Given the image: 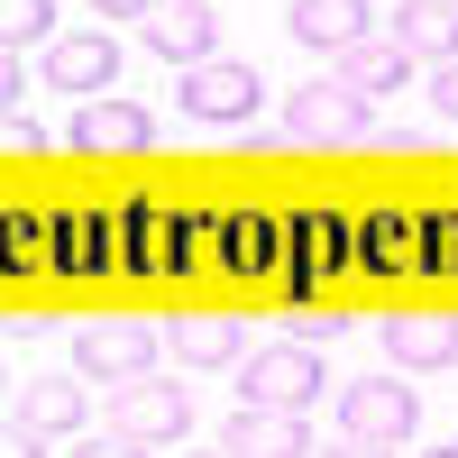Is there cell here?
I'll use <instances>...</instances> for the list:
<instances>
[{
    "instance_id": "1",
    "label": "cell",
    "mask_w": 458,
    "mask_h": 458,
    "mask_svg": "<svg viewBox=\"0 0 458 458\" xmlns=\"http://www.w3.org/2000/svg\"><path fill=\"white\" fill-rule=\"evenodd\" d=\"M284 138L293 147H358V138H376V101H358L349 83H302L284 101Z\"/></svg>"
},
{
    "instance_id": "2",
    "label": "cell",
    "mask_w": 458,
    "mask_h": 458,
    "mask_svg": "<svg viewBox=\"0 0 458 458\" xmlns=\"http://www.w3.org/2000/svg\"><path fill=\"white\" fill-rule=\"evenodd\" d=\"M239 403H266V412H312L321 403V349H302V339H276V349H257L248 376H239Z\"/></svg>"
},
{
    "instance_id": "3",
    "label": "cell",
    "mask_w": 458,
    "mask_h": 458,
    "mask_svg": "<svg viewBox=\"0 0 458 458\" xmlns=\"http://www.w3.org/2000/svg\"><path fill=\"white\" fill-rule=\"evenodd\" d=\"M73 376H101V386L157 376V330L147 321H83L73 330Z\"/></svg>"
},
{
    "instance_id": "4",
    "label": "cell",
    "mask_w": 458,
    "mask_h": 458,
    "mask_svg": "<svg viewBox=\"0 0 458 458\" xmlns=\"http://www.w3.org/2000/svg\"><path fill=\"white\" fill-rule=\"evenodd\" d=\"M110 431H129V440H183L193 431V394L174 386V376H138V386H110Z\"/></svg>"
},
{
    "instance_id": "5",
    "label": "cell",
    "mask_w": 458,
    "mask_h": 458,
    "mask_svg": "<svg viewBox=\"0 0 458 458\" xmlns=\"http://www.w3.org/2000/svg\"><path fill=\"white\" fill-rule=\"evenodd\" d=\"M412 422H422V394L403 386V376H358L349 394H339V431L349 440H412Z\"/></svg>"
},
{
    "instance_id": "6",
    "label": "cell",
    "mask_w": 458,
    "mask_h": 458,
    "mask_svg": "<svg viewBox=\"0 0 458 458\" xmlns=\"http://www.w3.org/2000/svg\"><path fill=\"white\" fill-rule=\"evenodd\" d=\"M257 64H239V55H211V64H193L183 73V110H193V120H211V129H239V120H257Z\"/></svg>"
},
{
    "instance_id": "7",
    "label": "cell",
    "mask_w": 458,
    "mask_h": 458,
    "mask_svg": "<svg viewBox=\"0 0 458 458\" xmlns=\"http://www.w3.org/2000/svg\"><path fill=\"white\" fill-rule=\"evenodd\" d=\"M47 83L73 92V101H101V83H120V37L110 28H73L47 47Z\"/></svg>"
},
{
    "instance_id": "8",
    "label": "cell",
    "mask_w": 458,
    "mask_h": 458,
    "mask_svg": "<svg viewBox=\"0 0 458 458\" xmlns=\"http://www.w3.org/2000/svg\"><path fill=\"white\" fill-rule=\"evenodd\" d=\"M138 28H147V47H157L165 64H183V73L220 55V10L211 0H165V10H147Z\"/></svg>"
},
{
    "instance_id": "9",
    "label": "cell",
    "mask_w": 458,
    "mask_h": 458,
    "mask_svg": "<svg viewBox=\"0 0 458 458\" xmlns=\"http://www.w3.org/2000/svg\"><path fill=\"white\" fill-rule=\"evenodd\" d=\"M157 138V120H147V101H120V92H101L73 110V147L83 157H138V147Z\"/></svg>"
},
{
    "instance_id": "10",
    "label": "cell",
    "mask_w": 458,
    "mask_h": 458,
    "mask_svg": "<svg viewBox=\"0 0 458 458\" xmlns=\"http://www.w3.org/2000/svg\"><path fill=\"white\" fill-rule=\"evenodd\" d=\"M386 358H394L403 376L458 367V312H394V321H386Z\"/></svg>"
},
{
    "instance_id": "11",
    "label": "cell",
    "mask_w": 458,
    "mask_h": 458,
    "mask_svg": "<svg viewBox=\"0 0 458 458\" xmlns=\"http://www.w3.org/2000/svg\"><path fill=\"white\" fill-rule=\"evenodd\" d=\"M220 440L239 449V458H321V449H312V422H302V412H266V403H239Z\"/></svg>"
},
{
    "instance_id": "12",
    "label": "cell",
    "mask_w": 458,
    "mask_h": 458,
    "mask_svg": "<svg viewBox=\"0 0 458 458\" xmlns=\"http://www.w3.org/2000/svg\"><path fill=\"white\" fill-rule=\"evenodd\" d=\"M293 37L312 55H349L376 37V0H293Z\"/></svg>"
},
{
    "instance_id": "13",
    "label": "cell",
    "mask_w": 458,
    "mask_h": 458,
    "mask_svg": "<svg viewBox=\"0 0 458 458\" xmlns=\"http://www.w3.org/2000/svg\"><path fill=\"white\" fill-rule=\"evenodd\" d=\"M386 37H394L412 64H449L458 55V0H394Z\"/></svg>"
},
{
    "instance_id": "14",
    "label": "cell",
    "mask_w": 458,
    "mask_h": 458,
    "mask_svg": "<svg viewBox=\"0 0 458 458\" xmlns=\"http://www.w3.org/2000/svg\"><path fill=\"white\" fill-rule=\"evenodd\" d=\"M330 83H349L358 101H386V92H403V83H412V55L394 47V37H367V47L330 55Z\"/></svg>"
},
{
    "instance_id": "15",
    "label": "cell",
    "mask_w": 458,
    "mask_h": 458,
    "mask_svg": "<svg viewBox=\"0 0 458 458\" xmlns=\"http://www.w3.org/2000/svg\"><path fill=\"white\" fill-rule=\"evenodd\" d=\"M83 376H28V394H19V422L28 431H47V440H73L83 431Z\"/></svg>"
},
{
    "instance_id": "16",
    "label": "cell",
    "mask_w": 458,
    "mask_h": 458,
    "mask_svg": "<svg viewBox=\"0 0 458 458\" xmlns=\"http://www.w3.org/2000/svg\"><path fill=\"white\" fill-rule=\"evenodd\" d=\"M174 358H183V367H239V358H248V339H239V321L193 312V321H174Z\"/></svg>"
},
{
    "instance_id": "17",
    "label": "cell",
    "mask_w": 458,
    "mask_h": 458,
    "mask_svg": "<svg viewBox=\"0 0 458 458\" xmlns=\"http://www.w3.org/2000/svg\"><path fill=\"white\" fill-rule=\"evenodd\" d=\"M0 37L19 47H55V0H0Z\"/></svg>"
},
{
    "instance_id": "18",
    "label": "cell",
    "mask_w": 458,
    "mask_h": 458,
    "mask_svg": "<svg viewBox=\"0 0 458 458\" xmlns=\"http://www.w3.org/2000/svg\"><path fill=\"white\" fill-rule=\"evenodd\" d=\"M339 330H349V312H330V302H302V312H293V339H302V349H330Z\"/></svg>"
},
{
    "instance_id": "19",
    "label": "cell",
    "mask_w": 458,
    "mask_h": 458,
    "mask_svg": "<svg viewBox=\"0 0 458 458\" xmlns=\"http://www.w3.org/2000/svg\"><path fill=\"white\" fill-rule=\"evenodd\" d=\"M64 458H157L147 440H129V431H110V440H83V449H64Z\"/></svg>"
},
{
    "instance_id": "20",
    "label": "cell",
    "mask_w": 458,
    "mask_h": 458,
    "mask_svg": "<svg viewBox=\"0 0 458 458\" xmlns=\"http://www.w3.org/2000/svg\"><path fill=\"white\" fill-rule=\"evenodd\" d=\"M431 101H440V120H458V55L431 64Z\"/></svg>"
},
{
    "instance_id": "21",
    "label": "cell",
    "mask_w": 458,
    "mask_h": 458,
    "mask_svg": "<svg viewBox=\"0 0 458 458\" xmlns=\"http://www.w3.org/2000/svg\"><path fill=\"white\" fill-rule=\"evenodd\" d=\"M47 449H55V440H47V431H28V422H19V431H10V458H47Z\"/></svg>"
},
{
    "instance_id": "22",
    "label": "cell",
    "mask_w": 458,
    "mask_h": 458,
    "mask_svg": "<svg viewBox=\"0 0 458 458\" xmlns=\"http://www.w3.org/2000/svg\"><path fill=\"white\" fill-rule=\"evenodd\" d=\"M101 19H147V10H165V0H92Z\"/></svg>"
},
{
    "instance_id": "23",
    "label": "cell",
    "mask_w": 458,
    "mask_h": 458,
    "mask_svg": "<svg viewBox=\"0 0 458 458\" xmlns=\"http://www.w3.org/2000/svg\"><path fill=\"white\" fill-rule=\"evenodd\" d=\"M321 458H394L386 440H339V449H321Z\"/></svg>"
},
{
    "instance_id": "24",
    "label": "cell",
    "mask_w": 458,
    "mask_h": 458,
    "mask_svg": "<svg viewBox=\"0 0 458 458\" xmlns=\"http://www.w3.org/2000/svg\"><path fill=\"white\" fill-rule=\"evenodd\" d=\"M193 458H239V449H229V440H220V449H193Z\"/></svg>"
},
{
    "instance_id": "25",
    "label": "cell",
    "mask_w": 458,
    "mask_h": 458,
    "mask_svg": "<svg viewBox=\"0 0 458 458\" xmlns=\"http://www.w3.org/2000/svg\"><path fill=\"white\" fill-rule=\"evenodd\" d=\"M431 458H458V440H449V449H431Z\"/></svg>"
}]
</instances>
